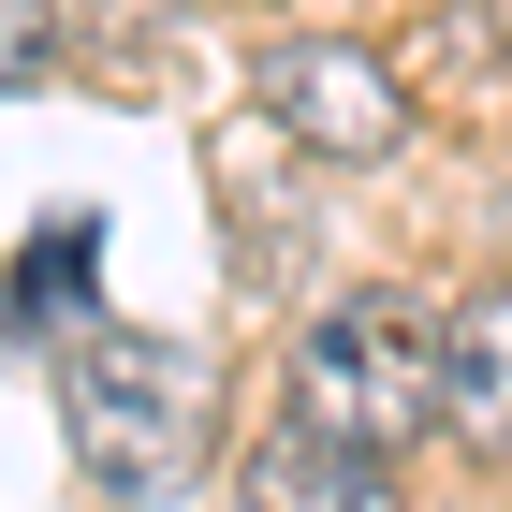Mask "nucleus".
Masks as SVG:
<instances>
[{"label": "nucleus", "mask_w": 512, "mask_h": 512, "mask_svg": "<svg viewBox=\"0 0 512 512\" xmlns=\"http://www.w3.org/2000/svg\"><path fill=\"white\" fill-rule=\"evenodd\" d=\"M59 425H74V469L103 498H191L205 439H220V366L191 337H147V322H74L59 352Z\"/></svg>", "instance_id": "f257e3e1"}, {"label": "nucleus", "mask_w": 512, "mask_h": 512, "mask_svg": "<svg viewBox=\"0 0 512 512\" xmlns=\"http://www.w3.org/2000/svg\"><path fill=\"white\" fill-rule=\"evenodd\" d=\"M293 425L352 439V454H395V439L454 425V322H425L410 293H337V308L293 337Z\"/></svg>", "instance_id": "f03ea898"}, {"label": "nucleus", "mask_w": 512, "mask_h": 512, "mask_svg": "<svg viewBox=\"0 0 512 512\" xmlns=\"http://www.w3.org/2000/svg\"><path fill=\"white\" fill-rule=\"evenodd\" d=\"M249 103H264L308 161H381V147H410V74H395L381 44H352V30L264 44V59H249Z\"/></svg>", "instance_id": "7ed1b4c3"}, {"label": "nucleus", "mask_w": 512, "mask_h": 512, "mask_svg": "<svg viewBox=\"0 0 512 512\" xmlns=\"http://www.w3.org/2000/svg\"><path fill=\"white\" fill-rule=\"evenodd\" d=\"M235 498H249V512H410V498H395V454H352V439L293 425V410L249 439Z\"/></svg>", "instance_id": "20e7f679"}, {"label": "nucleus", "mask_w": 512, "mask_h": 512, "mask_svg": "<svg viewBox=\"0 0 512 512\" xmlns=\"http://www.w3.org/2000/svg\"><path fill=\"white\" fill-rule=\"evenodd\" d=\"M395 74H425V103H454V118H498L512 103V15L498 0H439Z\"/></svg>", "instance_id": "39448f33"}, {"label": "nucleus", "mask_w": 512, "mask_h": 512, "mask_svg": "<svg viewBox=\"0 0 512 512\" xmlns=\"http://www.w3.org/2000/svg\"><path fill=\"white\" fill-rule=\"evenodd\" d=\"M454 439L512 469V278H483L454 308Z\"/></svg>", "instance_id": "423d86ee"}, {"label": "nucleus", "mask_w": 512, "mask_h": 512, "mask_svg": "<svg viewBox=\"0 0 512 512\" xmlns=\"http://www.w3.org/2000/svg\"><path fill=\"white\" fill-rule=\"evenodd\" d=\"M59 278H88V220H44V235H30V293H15V308H30V322H59V308H74Z\"/></svg>", "instance_id": "0eeeda50"}, {"label": "nucleus", "mask_w": 512, "mask_h": 512, "mask_svg": "<svg viewBox=\"0 0 512 512\" xmlns=\"http://www.w3.org/2000/svg\"><path fill=\"white\" fill-rule=\"evenodd\" d=\"M44 44H59V30H44V0H0V103L44 74Z\"/></svg>", "instance_id": "6e6552de"}]
</instances>
